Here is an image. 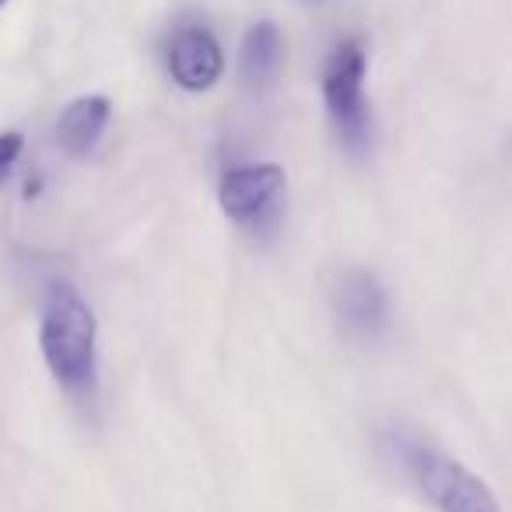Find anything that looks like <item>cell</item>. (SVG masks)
<instances>
[{
  "label": "cell",
  "instance_id": "obj_4",
  "mask_svg": "<svg viewBox=\"0 0 512 512\" xmlns=\"http://www.w3.org/2000/svg\"><path fill=\"white\" fill-rule=\"evenodd\" d=\"M218 204L256 239H274L285 214V169L274 162L228 165L218 183Z\"/></svg>",
  "mask_w": 512,
  "mask_h": 512
},
{
  "label": "cell",
  "instance_id": "obj_1",
  "mask_svg": "<svg viewBox=\"0 0 512 512\" xmlns=\"http://www.w3.org/2000/svg\"><path fill=\"white\" fill-rule=\"evenodd\" d=\"M39 348L53 379L81 404L99 397V323L71 285H53L43 299Z\"/></svg>",
  "mask_w": 512,
  "mask_h": 512
},
{
  "label": "cell",
  "instance_id": "obj_8",
  "mask_svg": "<svg viewBox=\"0 0 512 512\" xmlns=\"http://www.w3.org/2000/svg\"><path fill=\"white\" fill-rule=\"evenodd\" d=\"M281 60H285V39H281L278 25L274 22H260L246 32L242 39V53H239V67L242 78L253 88H264L278 78Z\"/></svg>",
  "mask_w": 512,
  "mask_h": 512
},
{
  "label": "cell",
  "instance_id": "obj_5",
  "mask_svg": "<svg viewBox=\"0 0 512 512\" xmlns=\"http://www.w3.org/2000/svg\"><path fill=\"white\" fill-rule=\"evenodd\" d=\"M330 306H334L337 323H341V330L351 341L372 344L379 337H386V330H390V295L379 285L376 274L369 271H344L337 278L334 292H330Z\"/></svg>",
  "mask_w": 512,
  "mask_h": 512
},
{
  "label": "cell",
  "instance_id": "obj_6",
  "mask_svg": "<svg viewBox=\"0 0 512 512\" xmlns=\"http://www.w3.org/2000/svg\"><path fill=\"white\" fill-rule=\"evenodd\" d=\"M225 71L218 39L207 29H183L169 46V74L186 92H207Z\"/></svg>",
  "mask_w": 512,
  "mask_h": 512
},
{
  "label": "cell",
  "instance_id": "obj_9",
  "mask_svg": "<svg viewBox=\"0 0 512 512\" xmlns=\"http://www.w3.org/2000/svg\"><path fill=\"white\" fill-rule=\"evenodd\" d=\"M18 155H22V134H0V179H8L11 169H15Z\"/></svg>",
  "mask_w": 512,
  "mask_h": 512
},
{
  "label": "cell",
  "instance_id": "obj_10",
  "mask_svg": "<svg viewBox=\"0 0 512 512\" xmlns=\"http://www.w3.org/2000/svg\"><path fill=\"white\" fill-rule=\"evenodd\" d=\"M309 4H323V0H309Z\"/></svg>",
  "mask_w": 512,
  "mask_h": 512
},
{
  "label": "cell",
  "instance_id": "obj_2",
  "mask_svg": "<svg viewBox=\"0 0 512 512\" xmlns=\"http://www.w3.org/2000/svg\"><path fill=\"white\" fill-rule=\"evenodd\" d=\"M386 449L435 512H502L498 498L491 495V488L481 477L470 474L460 460L439 453L428 442L407 432H390Z\"/></svg>",
  "mask_w": 512,
  "mask_h": 512
},
{
  "label": "cell",
  "instance_id": "obj_7",
  "mask_svg": "<svg viewBox=\"0 0 512 512\" xmlns=\"http://www.w3.org/2000/svg\"><path fill=\"white\" fill-rule=\"evenodd\" d=\"M109 116H113V106H109L106 95H85V99H74L57 123L60 148H64L71 158L92 155L95 144H99L102 134H106Z\"/></svg>",
  "mask_w": 512,
  "mask_h": 512
},
{
  "label": "cell",
  "instance_id": "obj_3",
  "mask_svg": "<svg viewBox=\"0 0 512 512\" xmlns=\"http://www.w3.org/2000/svg\"><path fill=\"white\" fill-rule=\"evenodd\" d=\"M323 102L344 151L362 158L372 148V113L365 102V46L344 39L334 46L323 71Z\"/></svg>",
  "mask_w": 512,
  "mask_h": 512
},
{
  "label": "cell",
  "instance_id": "obj_11",
  "mask_svg": "<svg viewBox=\"0 0 512 512\" xmlns=\"http://www.w3.org/2000/svg\"><path fill=\"white\" fill-rule=\"evenodd\" d=\"M4 4H8V0H0V8H4Z\"/></svg>",
  "mask_w": 512,
  "mask_h": 512
}]
</instances>
